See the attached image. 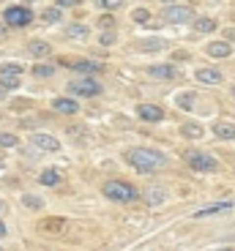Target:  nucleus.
Returning <instances> with one entry per match:
<instances>
[{
  "instance_id": "nucleus-11",
  "label": "nucleus",
  "mask_w": 235,
  "mask_h": 251,
  "mask_svg": "<svg viewBox=\"0 0 235 251\" xmlns=\"http://www.w3.org/2000/svg\"><path fill=\"white\" fill-rule=\"evenodd\" d=\"M148 74L153 76V79H175V66H170V63H161V66H151L148 69Z\"/></svg>"
},
{
  "instance_id": "nucleus-34",
  "label": "nucleus",
  "mask_w": 235,
  "mask_h": 251,
  "mask_svg": "<svg viewBox=\"0 0 235 251\" xmlns=\"http://www.w3.org/2000/svg\"><path fill=\"white\" fill-rule=\"evenodd\" d=\"M41 226H44V229H52V226H63V221H60V219H57V221H44Z\"/></svg>"
},
{
  "instance_id": "nucleus-28",
  "label": "nucleus",
  "mask_w": 235,
  "mask_h": 251,
  "mask_svg": "<svg viewBox=\"0 0 235 251\" xmlns=\"http://www.w3.org/2000/svg\"><path fill=\"white\" fill-rule=\"evenodd\" d=\"M33 74H36V76H52V74H55V66H36Z\"/></svg>"
},
{
  "instance_id": "nucleus-17",
  "label": "nucleus",
  "mask_w": 235,
  "mask_h": 251,
  "mask_svg": "<svg viewBox=\"0 0 235 251\" xmlns=\"http://www.w3.org/2000/svg\"><path fill=\"white\" fill-rule=\"evenodd\" d=\"M213 134L219 139H235V126L233 123H216L213 126Z\"/></svg>"
},
{
  "instance_id": "nucleus-10",
  "label": "nucleus",
  "mask_w": 235,
  "mask_h": 251,
  "mask_svg": "<svg viewBox=\"0 0 235 251\" xmlns=\"http://www.w3.org/2000/svg\"><path fill=\"white\" fill-rule=\"evenodd\" d=\"M194 79H200L203 85H222V71H216V69H197L194 71Z\"/></svg>"
},
{
  "instance_id": "nucleus-22",
  "label": "nucleus",
  "mask_w": 235,
  "mask_h": 251,
  "mask_svg": "<svg viewBox=\"0 0 235 251\" xmlns=\"http://www.w3.org/2000/svg\"><path fill=\"white\" fill-rule=\"evenodd\" d=\"M96 6L102 8V11H115V8L123 6V0H96Z\"/></svg>"
},
{
  "instance_id": "nucleus-41",
  "label": "nucleus",
  "mask_w": 235,
  "mask_h": 251,
  "mask_svg": "<svg viewBox=\"0 0 235 251\" xmlns=\"http://www.w3.org/2000/svg\"><path fill=\"white\" fill-rule=\"evenodd\" d=\"M233 96H235V88H233Z\"/></svg>"
},
{
  "instance_id": "nucleus-6",
  "label": "nucleus",
  "mask_w": 235,
  "mask_h": 251,
  "mask_svg": "<svg viewBox=\"0 0 235 251\" xmlns=\"http://www.w3.org/2000/svg\"><path fill=\"white\" fill-rule=\"evenodd\" d=\"M164 22L172 25H186V22H194V11L189 6H170L164 11Z\"/></svg>"
},
{
  "instance_id": "nucleus-33",
  "label": "nucleus",
  "mask_w": 235,
  "mask_h": 251,
  "mask_svg": "<svg viewBox=\"0 0 235 251\" xmlns=\"http://www.w3.org/2000/svg\"><path fill=\"white\" fill-rule=\"evenodd\" d=\"M112 22H115V17H112V14H104V17H102V25H104V27H109Z\"/></svg>"
},
{
  "instance_id": "nucleus-38",
  "label": "nucleus",
  "mask_w": 235,
  "mask_h": 251,
  "mask_svg": "<svg viewBox=\"0 0 235 251\" xmlns=\"http://www.w3.org/2000/svg\"><path fill=\"white\" fill-rule=\"evenodd\" d=\"M3 210H6V202H3V200H0V213H3Z\"/></svg>"
},
{
  "instance_id": "nucleus-19",
  "label": "nucleus",
  "mask_w": 235,
  "mask_h": 251,
  "mask_svg": "<svg viewBox=\"0 0 235 251\" xmlns=\"http://www.w3.org/2000/svg\"><path fill=\"white\" fill-rule=\"evenodd\" d=\"M183 137H186V139H200V137H203V126L186 123V126H183Z\"/></svg>"
},
{
  "instance_id": "nucleus-13",
  "label": "nucleus",
  "mask_w": 235,
  "mask_h": 251,
  "mask_svg": "<svg viewBox=\"0 0 235 251\" xmlns=\"http://www.w3.org/2000/svg\"><path fill=\"white\" fill-rule=\"evenodd\" d=\"M71 69H74L77 74H102V71H104V63H96V60H79V63H74Z\"/></svg>"
},
{
  "instance_id": "nucleus-40",
  "label": "nucleus",
  "mask_w": 235,
  "mask_h": 251,
  "mask_svg": "<svg viewBox=\"0 0 235 251\" xmlns=\"http://www.w3.org/2000/svg\"><path fill=\"white\" fill-rule=\"evenodd\" d=\"M222 251H233V249H222Z\"/></svg>"
},
{
  "instance_id": "nucleus-20",
  "label": "nucleus",
  "mask_w": 235,
  "mask_h": 251,
  "mask_svg": "<svg viewBox=\"0 0 235 251\" xmlns=\"http://www.w3.org/2000/svg\"><path fill=\"white\" fill-rule=\"evenodd\" d=\"M38 180L44 183V186H57V183H60V175H57L55 170H44V172H41V177H38Z\"/></svg>"
},
{
  "instance_id": "nucleus-23",
  "label": "nucleus",
  "mask_w": 235,
  "mask_h": 251,
  "mask_svg": "<svg viewBox=\"0 0 235 251\" xmlns=\"http://www.w3.org/2000/svg\"><path fill=\"white\" fill-rule=\"evenodd\" d=\"M22 205H25V207H30V210H36V207H41V205H44V202H41V197L25 194V197H22Z\"/></svg>"
},
{
  "instance_id": "nucleus-7",
  "label": "nucleus",
  "mask_w": 235,
  "mask_h": 251,
  "mask_svg": "<svg viewBox=\"0 0 235 251\" xmlns=\"http://www.w3.org/2000/svg\"><path fill=\"white\" fill-rule=\"evenodd\" d=\"M137 115H140V120H145V123H159V120H164V109L153 107V104H140V107H137Z\"/></svg>"
},
{
  "instance_id": "nucleus-14",
  "label": "nucleus",
  "mask_w": 235,
  "mask_h": 251,
  "mask_svg": "<svg viewBox=\"0 0 235 251\" xmlns=\"http://www.w3.org/2000/svg\"><path fill=\"white\" fill-rule=\"evenodd\" d=\"M52 107H55L57 112H63V115H77L79 112V104H77L74 99H55Z\"/></svg>"
},
{
  "instance_id": "nucleus-2",
  "label": "nucleus",
  "mask_w": 235,
  "mask_h": 251,
  "mask_svg": "<svg viewBox=\"0 0 235 251\" xmlns=\"http://www.w3.org/2000/svg\"><path fill=\"white\" fill-rule=\"evenodd\" d=\"M183 161L189 164L191 170H197V172H213V170H219L216 158L208 156V153H203V151H186L183 153Z\"/></svg>"
},
{
  "instance_id": "nucleus-8",
  "label": "nucleus",
  "mask_w": 235,
  "mask_h": 251,
  "mask_svg": "<svg viewBox=\"0 0 235 251\" xmlns=\"http://www.w3.org/2000/svg\"><path fill=\"white\" fill-rule=\"evenodd\" d=\"M233 202H213V205H205L200 210H194V219H208V216H219V213H227Z\"/></svg>"
},
{
  "instance_id": "nucleus-31",
  "label": "nucleus",
  "mask_w": 235,
  "mask_h": 251,
  "mask_svg": "<svg viewBox=\"0 0 235 251\" xmlns=\"http://www.w3.org/2000/svg\"><path fill=\"white\" fill-rule=\"evenodd\" d=\"M161 200H164V191H161V188H153L151 191V205H159Z\"/></svg>"
},
{
  "instance_id": "nucleus-5",
  "label": "nucleus",
  "mask_w": 235,
  "mask_h": 251,
  "mask_svg": "<svg viewBox=\"0 0 235 251\" xmlns=\"http://www.w3.org/2000/svg\"><path fill=\"white\" fill-rule=\"evenodd\" d=\"M69 90L74 96H99L102 93V85L90 76H79V79H71L69 82Z\"/></svg>"
},
{
  "instance_id": "nucleus-35",
  "label": "nucleus",
  "mask_w": 235,
  "mask_h": 251,
  "mask_svg": "<svg viewBox=\"0 0 235 251\" xmlns=\"http://www.w3.org/2000/svg\"><path fill=\"white\" fill-rule=\"evenodd\" d=\"M57 3H60V6H77L79 0H57Z\"/></svg>"
},
{
  "instance_id": "nucleus-21",
  "label": "nucleus",
  "mask_w": 235,
  "mask_h": 251,
  "mask_svg": "<svg viewBox=\"0 0 235 251\" xmlns=\"http://www.w3.org/2000/svg\"><path fill=\"white\" fill-rule=\"evenodd\" d=\"M191 99H194V93H178V96H175V104H178L181 109H191V107H194V101H191Z\"/></svg>"
},
{
  "instance_id": "nucleus-9",
  "label": "nucleus",
  "mask_w": 235,
  "mask_h": 251,
  "mask_svg": "<svg viewBox=\"0 0 235 251\" xmlns=\"http://www.w3.org/2000/svg\"><path fill=\"white\" fill-rule=\"evenodd\" d=\"M30 142L36 145L38 151H52V153H55V151H60V142H57L55 137H50V134H33V137H30Z\"/></svg>"
},
{
  "instance_id": "nucleus-3",
  "label": "nucleus",
  "mask_w": 235,
  "mask_h": 251,
  "mask_svg": "<svg viewBox=\"0 0 235 251\" xmlns=\"http://www.w3.org/2000/svg\"><path fill=\"white\" fill-rule=\"evenodd\" d=\"M104 197H107V200H112V202H134L140 194H137V188L129 186V183L112 180V183H107V186H104Z\"/></svg>"
},
{
  "instance_id": "nucleus-18",
  "label": "nucleus",
  "mask_w": 235,
  "mask_h": 251,
  "mask_svg": "<svg viewBox=\"0 0 235 251\" xmlns=\"http://www.w3.org/2000/svg\"><path fill=\"white\" fill-rule=\"evenodd\" d=\"M167 41L164 38H145V41H140V52H156V50H164Z\"/></svg>"
},
{
  "instance_id": "nucleus-4",
  "label": "nucleus",
  "mask_w": 235,
  "mask_h": 251,
  "mask_svg": "<svg viewBox=\"0 0 235 251\" xmlns=\"http://www.w3.org/2000/svg\"><path fill=\"white\" fill-rule=\"evenodd\" d=\"M3 19H6V25H11V27H25L33 22V11H27V8H22V6H8L6 11H3Z\"/></svg>"
},
{
  "instance_id": "nucleus-30",
  "label": "nucleus",
  "mask_w": 235,
  "mask_h": 251,
  "mask_svg": "<svg viewBox=\"0 0 235 251\" xmlns=\"http://www.w3.org/2000/svg\"><path fill=\"white\" fill-rule=\"evenodd\" d=\"M44 22H60V11H57V8H50V11L44 14Z\"/></svg>"
},
{
  "instance_id": "nucleus-1",
  "label": "nucleus",
  "mask_w": 235,
  "mask_h": 251,
  "mask_svg": "<svg viewBox=\"0 0 235 251\" xmlns=\"http://www.w3.org/2000/svg\"><path fill=\"white\" fill-rule=\"evenodd\" d=\"M126 161L131 164L137 172H156L164 167V156L159 151H151V148H134L126 153Z\"/></svg>"
},
{
  "instance_id": "nucleus-15",
  "label": "nucleus",
  "mask_w": 235,
  "mask_h": 251,
  "mask_svg": "<svg viewBox=\"0 0 235 251\" xmlns=\"http://www.w3.org/2000/svg\"><path fill=\"white\" fill-rule=\"evenodd\" d=\"M191 27H194V33H210V30H216V22L210 17H200L191 22Z\"/></svg>"
},
{
  "instance_id": "nucleus-25",
  "label": "nucleus",
  "mask_w": 235,
  "mask_h": 251,
  "mask_svg": "<svg viewBox=\"0 0 235 251\" xmlns=\"http://www.w3.org/2000/svg\"><path fill=\"white\" fill-rule=\"evenodd\" d=\"M66 33H69V38H85V36H88V27H85V25H71Z\"/></svg>"
},
{
  "instance_id": "nucleus-29",
  "label": "nucleus",
  "mask_w": 235,
  "mask_h": 251,
  "mask_svg": "<svg viewBox=\"0 0 235 251\" xmlns=\"http://www.w3.org/2000/svg\"><path fill=\"white\" fill-rule=\"evenodd\" d=\"M0 85H3V88H17L19 79H17V76H6V74H0Z\"/></svg>"
},
{
  "instance_id": "nucleus-12",
  "label": "nucleus",
  "mask_w": 235,
  "mask_h": 251,
  "mask_svg": "<svg viewBox=\"0 0 235 251\" xmlns=\"http://www.w3.org/2000/svg\"><path fill=\"white\" fill-rule=\"evenodd\" d=\"M208 52L210 57H216V60H222V57H230L233 55V47H230V41H213V44H208Z\"/></svg>"
},
{
  "instance_id": "nucleus-39",
  "label": "nucleus",
  "mask_w": 235,
  "mask_h": 251,
  "mask_svg": "<svg viewBox=\"0 0 235 251\" xmlns=\"http://www.w3.org/2000/svg\"><path fill=\"white\" fill-rule=\"evenodd\" d=\"M3 96H6V93H3V85H0V99H3Z\"/></svg>"
},
{
  "instance_id": "nucleus-32",
  "label": "nucleus",
  "mask_w": 235,
  "mask_h": 251,
  "mask_svg": "<svg viewBox=\"0 0 235 251\" xmlns=\"http://www.w3.org/2000/svg\"><path fill=\"white\" fill-rule=\"evenodd\" d=\"M102 44H115V33H104V36H102Z\"/></svg>"
},
{
  "instance_id": "nucleus-42",
  "label": "nucleus",
  "mask_w": 235,
  "mask_h": 251,
  "mask_svg": "<svg viewBox=\"0 0 235 251\" xmlns=\"http://www.w3.org/2000/svg\"><path fill=\"white\" fill-rule=\"evenodd\" d=\"M164 3H170V0H164Z\"/></svg>"
},
{
  "instance_id": "nucleus-37",
  "label": "nucleus",
  "mask_w": 235,
  "mask_h": 251,
  "mask_svg": "<svg viewBox=\"0 0 235 251\" xmlns=\"http://www.w3.org/2000/svg\"><path fill=\"white\" fill-rule=\"evenodd\" d=\"M227 41H235V27H230V30H227Z\"/></svg>"
},
{
  "instance_id": "nucleus-24",
  "label": "nucleus",
  "mask_w": 235,
  "mask_h": 251,
  "mask_svg": "<svg viewBox=\"0 0 235 251\" xmlns=\"http://www.w3.org/2000/svg\"><path fill=\"white\" fill-rule=\"evenodd\" d=\"M0 74H6V76H17V74H22V66H19V63H6V66L0 69Z\"/></svg>"
},
{
  "instance_id": "nucleus-36",
  "label": "nucleus",
  "mask_w": 235,
  "mask_h": 251,
  "mask_svg": "<svg viewBox=\"0 0 235 251\" xmlns=\"http://www.w3.org/2000/svg\"><path fill=\"white\" fill-rule=\"evenodd\" d=\"M6 235H8V226L3 224V221H0V238H6Z\"/></svg>"
},
{
  "instance_id": "nucleus-26",
  "label": "nucleus",
  "mask_w": 235,
  "mask_h": 251,
  "mask_svg": "<svg viewBox=\"0 0 235 251\" xmlns=\"http://www.w3.org/2000/svg\"><path fill=\"white\" fill-rule=\"evenodd\" d=\"M131 19L134 22H140V25H145L148 19H151V14H148V8H137V11L131 14Z\"/></svg>"
},
{
  "instance_id": "nucleus-16",
  "label": "nucleus",
  "mask_w": 235,
  "mask_h": 251,
  "mask_svg": "<svg viewBox=\"0 0 235 251\" xmlns=\"http://www.w3.org/2000/svg\"><path fill=\"white\" fill-rule=\"evenodd\" d=\"M27 52L36 55V57H44V55H52V47L47 44V41H30V44H27Z\"/></svg>"
},
{
  "instance_id": "nucleus-27",
  "label": "nucleus",
  "mask_w": 235,
  "mask_h": 251,
  "mask_svg": "<svg viewBox=\"0 0 235 251\" xmlns=\"http://www.w3.org/2000/svg\"><path fill=\"white\" fill-rule=\"evenodd\" d=\"M0 148H17V137L14 134H0Z\"/></svg>"
}]
</instances>
